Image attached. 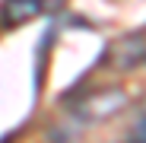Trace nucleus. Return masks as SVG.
<instances>
[{"label":"nucleus","mask_w":146,"mask_h":143,"mask_svg":"<svg viewBox=\"0 0 146 143\" xmlns=\"http://www.w3.org/2000/svg\"><path fill=\"white\" fill-rule=\"evenodd\" d=\"M124 105H127L124 89H117V86H99V89L86 92L83 99H76L67 108V114L51 127V140L54 143H76L89 127H95L99 121L111 118L114 111H121Z\"/></svg>","instance_id":"f257e3e1"},{"label":"nucleus","mask_w":146,"mask_h":143,"mask_svg":"<svg viewBox=\"0 0 146 143\" xmlns=\"http://www.w3.org/2000/svg\"><path fill=\"white\" fill-rule=\"evenodd\" d=\"M143 61H146V35L143 32H133V35H124L121 41H114L105 57V64L111 70H130Z\"/></svg>","instance_id":"f03ea898"},{"label":"nucleus","mask_w":146,"mask_h":143,"mask_svg":"<svg viewBox=\"0 0 146 143\" xmlns=\"http://www.w3.org/2000/svg\"><path fill=\"white\" fill-rule=\"evenodd\" d=\"M60 7V0H3L0 3V22L3 26H22L29 19H38Z\"/></svg>","instance_id":"7ed1b4c3"},{"label":"nucleus","mask_w":146,"mask_h":143,"mask_svg":"<svg viewBox=\"0 0 146 143\" xmlns=\"http://www.w3.org/2000/svg\"><path fill=\"white\" fill-rule=\"evenodd\" d=\"M133 140L137 143H146V114H140V121L133 124Z\"/></svg>","instance_id":"20e7f679"},{"label":"nucleus","mask_w":146,"mask_h":143,"mask_svg":"<svg viewBox=\"0 0 146 143\" xmlns=\"http://www.w3.org/2000/svg\"><path fill=\"white\" fill-rule=\"evenodd\" d=\"M130 143H137V140H130Z\"/></svg>","instance_id":"39448f33"}]
</instances>
